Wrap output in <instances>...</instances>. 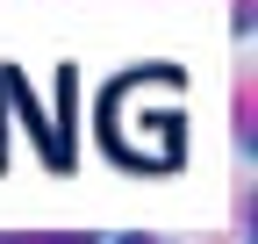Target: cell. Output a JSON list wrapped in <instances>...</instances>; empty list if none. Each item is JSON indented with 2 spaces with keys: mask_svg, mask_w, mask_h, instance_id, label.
<instances>
[{
  "mask_svg": "<svg viewBox=\"0 0 258 244\" xmlns=\"http://www.w3.org/2000/svg\"><path fill=\"white\" fill-rule=\"evenodd\" d=\"M115 244H158V237H144V230H129V237H115Z\"/></svg>",
  "mask_w": 258,
  "mask_h": 244,
  "instance_id": "1",
  "label": "cell"
},
{
  "mask_svg": "<svg viewBox=\"0 0 258 244\" xmlns=\"http://www.w3.org/2000/svg\"><path fill=\"white\" fill-rule=\"evenodd\" d=\"M57 244H101V237H57Z\"/></svg>",
  "mask_w": 258,
  "mask_h": 244,
  "instance_id": "2",
  "label": "cell"
}]
</instances>
